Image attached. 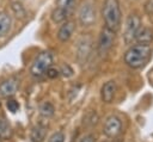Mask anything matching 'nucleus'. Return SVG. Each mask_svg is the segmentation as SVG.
<instances>
[{
	"label": "nucleus",
	"mask_w": 153,
	"mask_h": 142,
	"mask_svg": "<svg viewBox=\"0 0 153 142\" xmlns=\"http://www.w3.org/2000/svg\"><path fill=\"white\" fill-rule=\"evenodd\" d=\"M94 136L92 134H88V135H85L84 137H81L80 142H94Z\"/></svg>",
	"instance_id": "obj_25"
},
{
	"label": "nucleus",
	"mask_w": 153,
	"mask_h": 142,
	"mask_svg": "<svg viewBox=\"0 0 153 142\" xmlns=\"http://www.w3.org/2000/svg\"><path fill=\"white\" fill-rule=\"evenodd\" d=\"M116 93V84L115 81H108L102 86L100 98L104 103H111Z\"/></svg>",
	"instance_id": "obj_11"
},
{
	"label": "nucleus",
	"mask_w": 153,
	"mask_h": 142,
	"mask_svg": "<svg viewBox=\"0 0 153 142\" xmlns=\"http://www.w3.org/2000/svg\"><path fill=\"white\" fill-rule=\"evenodd\" d=\"M91 49H92V39H91V37L87 36V35L82 36L79 39L78 45H76V58L81 64H84L87 61V58H88V56L91 54Z\"/></svg>",
	"instance_id": "obj_7"
},
{
	"label": "nucleus",
	"mask_w": 153,
	"mask_h": 142,
	"mask_svg": "<svg viewBox=\"0 0 153 142\" xmlns=\"http://www.w3.org/2000/svg\"><path fill=\"white\" fill-rule=\"evenodd\" d=\"M12 10L17 14V17H19V18H24L25 17V10L23 8V6L20 4H18V2L12 4Z\"/></svg>",
	"instance_id": "obj_19"
},
{
	"label": "nucleus",
	"mask_w": 153,
	"mask_h": 142,
	"mask_svg": "<svg viewBox=\"0 0 153 142\" xmlns=\"http://www.w3.org/2000/svg\"><path fill=\"white\" fill-rule=\"evenodd\" d=\"M39 111H41V115H42L43 117H47V118H48V117H51V116L54 115L55 109H54V106H53L51 103L45 101V103H43V104L41 105Z\"/></svg>",
	"instance_id": "obj_17"
},
{
	"label": "nucleus",
	"mask_w": 153,
	"mask_h": 142,
	"mask_svg": "<svg viewBox=\"0 0 153 142\" xmlns=\"http://www.w3.org/2000/svg\"><path fill=\"white\" fill-rule=\"evenodd\" d=\"M79 21L84 26H90L96 21V8L92 2H82L79 10Z\"/></svg>",
	"instance_id": "obj_5"
},
{
	"label": "nucleus",
	"mask_w": 153,
	"mask_h": 142,
	"mask_svg": "<svg viewBox=\"0 0 153 142\" xmlns=\"http://www.w3.org/2000/svg\"><path fill=\"white\" fill-rule=\"evenodd\" d=\"M121 129H122V123L120 118L116 116H111L105 121L103 131L108 137H116L121 132Z\"/></svg>",
	"instance_id": "obj_9"
},
{
	"label": "nucleus",
	"mask_w": 153,
	"mask_h": 142,
	"mask_svg": "<svg viewBox=\"0 0 153 142\" xmlns=\"http://www.w3.org/2000/svg\"><path fill=\"white\" fill-rule=\"evenodd\" d=\"M135 39L139 43L142 44H149L153 41V31L149 27L146 26H140V29L137 30L136 35H135Z\"/></svg>",
	"instance_id": "obj_12"
},
{
	"label": "nucleus",
	"mask_w": 153,
	"mask_h": 142,
	"mask_svg": "<svg viewBox=\"0 0 153 142\" xmlns=\"http://www.w3.org/2000/svg\"><path fill=\"white\" fill-rule=\"evenodd\" d=\"M59 73H60V72H59L56 68H53V67H49V68L47 69V72H45L47 76L50 78V79H55V78H57V76H59Z\"/></svg>",
	"instance_id": "obj_22"
},
{
	"label": "nucleus",
	"mask_w": 153,
	"mask_h": 142,
	"mask_svg": "<svg viewBox=\"0 0 153 142\" xmlns=\"http://www.w3.org/2000/svg\"><path fill=\"white\" fill-rule=\"evenodd\" d=\"M45 135H47V129L43 125L38 124V125L32 128L31 134H30V138L32 142H43L45 138Z\"/></svg>",
	"instance_id": "obj_14"
},
{
	"label": "nucleus",
	"mask_w": 153,
	"mask_h": 142,
	"mask_svg": "<svg viewBox=\"0 0 153 142\" xmlns=\"http://www.w3.org/2000/svg\"><path fill=\"white\" fill-rule=\"evenodd\" d=\"M74 4H75V0H56V7L62 8L67 12H69L72 10Z\"/></svg>",
	"instance_id": "obj_18"
},
{
	"label": "nucleus",
	"mask_w": 153,
	"mask_h": 142,
	"mask_svg": "<svg viewBox=\"0 0 153 142\" xmlns=\"http://www.w3.org/2000/svg\"><path fill=\"white\" fill-rule=\"evenodd\" d=\"M61 72H62V74H63L65 76H71V75L73 74V70H72V69H71V67H69V66H67V64L62 67V70H61Z\"/></svg>",
	"instance_id": "obj_24"
},
{
	"label": "nucleus",
	"mask_w": 153,
	"mask_h": 142,
	"mask_svg": "<svg viewBox=\"0 0 153 142\" xmlns=\"http://www.w3.org/2000/svg\"><path fill=\"white\" fill-rule=\"evenodd\" d=\"M63 141H65V135H63V132H61V131L55 132V134L51 135L50 138L48 140V142H63Z\"/></svg>",
	"instance_id": "obj_20"
},
{
	"label": "nucleus",
	"mask_w": 153,
	"mask_h": 142,
	"mask_svg": "<svg viewBox=\"0 0 153 142\" xmlns=\"http://www.w3.org/2000/svg\"><path fill=\"white\" fill-rule=\"evenodd\" d=\"M105 26L116 31L121 24V7L118 0H105L102 10Z\"/></svg>",
	"instance_id": "obj_2"
},
{
	"label": "nucleus",
	"mask_w": 153,
	"mask_h": 142,
	"mask_svg": "<svg viewBox=\"0 0 153 142\" xmlns=\"http://www.w3.org/2000/svg\"><path fill=\"white\" fill-rule=\"evenodd\" d=\"M141 26V20L137 14H130L126 21V30H124V41L127 44H130L133 39H135V35Z\"/></svg>",
	"instance_id": "obj_6"
},
{
	"label": "nucleus",
	"mask_w": 153,
	"mask_h": 142,
	"mask_svg": "<svg viewBox=\"0 0 153 142\" xmlns=\"http://www.w3.org/2000/svg\"><path fill=\"white\" fill-rule=\"evenodd\" d=\"M11 25H12V19L10 14L6 12H0V37H4L10 32Z\"/></svg>",
	"instance_id": "obj_13"
},
{
	"label": "nucleus",
	"mask_w": 153,
	"mask_h": 142,
	"mask_svg": "<svg viewBox=\"0 0 153 142\" xmlns=\"http://www.w3.org/2000/svg\"><path fill=\"white\" fill-rule=\"evenodd\" d=\"M115 32L114 30L109 27H103L98 38V54L100 56H104L109 53V50L112 48L115 42Z\"/></svg>",
	"instance_id": "obj_4"
},
{
	"label": "nucleus",
	"mask_w": 153,
	"mask_h": 142,
	"mask_svg": "<svg viewBox=\"0 0 153 142\" xmlns=\"http://www.w3.org/2000/svg\"><path fill=\"white\" fill-rule=\"evenodd\" d=\"M145 12L148 16H153V0H147L145 4Z\"/></svg>",
	"instance_id": "obj_23"
},
{
	"label": "nucleus",
	"mask_w": 153,
	"mask_h": 142,
	"mask_svg": "<svg viewBox=\"0 0 153 142\" xmlns=\"http://www.w3.org/2000/svg\"><path fill=\"white\" fill-rule=\"evenodd\" d=\"M152 54V48L149 44H135L133 47H130L126 54H124V62L127 66H129L130 68H140L143 67Z\"/></svg>",
	"instance_id": "obj_1"
},
{
	"label": "nucleus",
	"mask_w": 153,
	"mask_h": 142,
	"mask_svg": "<svg viewBox=\"0 0 153 142\" xmlns=\"http://www.w3.org/2000/svg\"><path fill=\"white\" fill-rule=\"evenodd\" d=\"M19 88V80L17 78H8L0 84V98H8L16 94Z\"/></svg>",
	"instance_id": "obj_8"
},
{
	"label": "nucleus",
	"mask_w": 153,
	"mask_h": 142,
	"mask_svg": "<svg viewBox=\"0 0 153 142\" xmlns=\"http://www.w3.org/2000/svg\"><path fill=\"white\" fill-rule=\"evenodd\" d=\"M6 106H7L8 111H11V112H17L18 109H19V104H18V101H16V100H13V99L7 100Z\"/></svg>",
	"instance_id": "obj_21"
},
{
	"label": "nucleus",
	"mask_w": 153,
	"mask_h": 142,
	"mask_svg": "<svg viewBox=\"0 0 153 142\" xmlns=\"http://www.w3.org/2000/svg\"><path fill=\"white\" fill-rule=\"evenodd\" d=\"M53 64V54L50 51H42L32 62L30 73L33 76H41L43 75L49 67Z\"/></svg>",
	"instance_id": "obj_3"
},
{
	"label": "nucleus",
	"mask_w": 153,
	"mask_h": 142,
	"mask_svg": "<svg viewBox=\"0 0 153 142\" xmlns=\"http://www.w3.org/2000/svg\"><path fill=\"white\" fill-rule=\"evenodd\" d=\"M11 136H12V129H11V126L7 123L6 118L0 115V138L7 140Z\"/></svg>",
	"instance_id": "obj_15"
},
{
	"label": "nucleus",
	"mask_w": 153,
	"mask_h": 142,
	"mask_svg": "<svg viewBox=\"0 0 153 142\" xmlns=\"http://www.w3.org/2000/svg\"><path fill=\"white\" fill-rule=\"evenodd\" d=\"M74 30H75V24H74V21H72V20L65 21V23L61 25V27L59 29L57 38H59L61 42H67V41L72 37Z\"/></svg>",
	"instance_id": "obj_10"
},
{
	"label": "nucleus",
	"mask_w": 153,
	"mask_h": 142,
	"mask_svg": "<svg viewBox=\"0 0 153 142\" xmlns=\"http://www.w3.org/2000/svg\"><path fill=\"white\" fill-rule=\"evenodd\" d=\"M68 13H69V12H67V11H65V10H62V8L56 7V8L53 11V13H51V19H53L55 23H63V21L67 19Z\"/></svg>",
	"instance_id": "obj_16"
},
{
	"label": "nucleus",
	"mask_w": 153,
	"mask_h": 142,
	"mask_svg": "<svg viewBox=\"0 0 153 142\" xmlns=\"http://www.w3.org/2000/svg\"><path fill=\"white\" fill-rule=\"evenodd\" d=\"M105 142H114V141H105Z\"/></svg>",
	"instance_id": "obj_26"
}]
</instances>
